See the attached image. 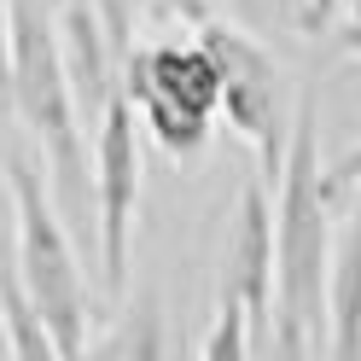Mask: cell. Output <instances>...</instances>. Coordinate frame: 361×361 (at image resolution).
I'll return each mask as SVG.
<instances>
[{
	"instance_id": "cell-1",
	"label": "cell",
	"mask_w": 361,
	"mask_h": 361,
	"mask_svg": "<svg viewBox=\"0 0 361 361\" xmlns=\"http://www.w3.org/2000/svg\"><path fill=\"white\" fill-rule=\"evenodd\" d=\"M321 128H314V94H303L298 123L286 140V164L274 180V321L268 350L280 361L326 355V175H321Z\"/></svg>"
},
{
	"instance_id": "cell-2",
	"label": "cell",
	"mask_w": 361,
	"mask_h": 361,
	"mask_svg": "<svg viewBox=\"0 0 361 361\" xmlns=\"http://www.w3.org/2000/svg\"><path fill=\"white\" fill-rule=\"evenodd\" d=\"M12 12V117L35 134L47 192L64 228L99 251V210H94V157L82 140V111L64 71V41L47 0H6Z\"/></svg>"
},
{
	"instance_id": "cell-3",
	"label": "cell",
	"mask_w": 361,
	"mask_h": 361,
	"mask_svg": "<svg viewBox=\"0 0 361 361\" xmlns=\"http://www.w3.org/2000/svg\"><path fill=\"white\" fill-rule=\"evenodd\" d=\"M6 180H12V210H18V274L35 298V314L53 332V350L64 361H76L87 350V286L76 268V239L47 192V175L24 146L6 152Z\"/></svg>"
},
{
	"instance_id": "cell-4",
	"label": "cell",
	"mask_w": 361,
	"mask_h": 361,
	"mask_svg": "<svg viewBox=\"0 0 361 361\" xmlns=\"http://www.w3.org/2000/svg\"><path fill=\"white\" fill-rule=\"evenodd\" d=\"M123 87L169 157L187 164L204 152L210 117L221 111V71L204 41H164L146 53H123Z\"/></svg>"
},
{
	"instance_id": "cell-5",
	"label": "cell",
	"mask_w": 361,
	"mask_h": 361,
	"mask_svg": "<svg viewBox=\"0 0 361 361\" xmlns=\"http://www.w3.org/2000/svg\"><path fill=\"white\" fill-rule=\"evenodd\" d=\"M94 210H99V286L123 298L128 286V239L140 210V111L117 82L94 123Z\"/></svg>"
},
{
	"instance_id": "cell-6",
	"label": "cell",
	"mask_w": 361,
	"mask_h": 361,
	"mask_svg": "<svg viewBox=\"0 0 361 361\" xmlns=\"http://www.w3.org/2000/svg\"><path fill=\"white\" fill-rule=\"evenodd\" d=\"M198 41L210 47L216 71H221V111L228 123L257 146L262 157V180L274 187L280 164H286V111H280V71L251 35H239L228 24H198Z\"/></svg>"
},
{
	"instance_id": "cell-7",
	"label": "cell",
	"mask_w": 361,
	"mask_h": 361,
	"mask_svg": "<svg viewBox=\"0 0 361 361\" xmlns=\"http://www.w3.org/2000/svg\"><path fill=\"white\" fill-rule=\"evenodd\" d=\"M221 291L245 303L257 332V350H268V321H274V198L268 180H245L233 233H228V262H221Z\"/></svg>"
},
{
	"instance_id": "cell-8",
	"label": "cell",
	"mask_w": 361,
	"mask_h": 361,
	"mask_svg": "<svg viewBox=\"0 0 361 361\" xmlns=\"http://www.w3.org/2000/svg\"><path fill=\"white\" fill-rule=\"evenodd\" d=\"M59 41H64V71H71V94H76L82 123H99L111 87L123 82V71H117L123 41H111V30L99 24V12H94V0H71V6H64Z\"/></svg>"
},
{
	"instance_id": "cell-9",
	"label": "cell",
	"mask_w": 361,
	"mask_h": 361,
	"mask_svg": "<svg viewBox=\"0 0 361 361\" xmlns=\"http://www.w3.org/2000/svg\"><path fill=\"white\" fill-rule=\"evenodd\" d=\"M326 355H361V204L350 210L326 262Z\"/></svg>"
},
{
	"instance_id": "cell-10",
	"label": "cell",
	"mask_w": 361,
	"mask_h": 361,
	"mask_svg": "<svg viewBox=\"0 0 361 361\" xmlns=\"http://www.w3.org/2000/svg\"><path fill=\"white\" fill-rule=\"evenodd\" d=\"M0 326H6V350L12 355H30V361L59 355L47 321L35 314V298H30L24 274H18V221H12V233L0 239Z\"/></svg>"
},
{
	"instance_id": "cell-11",
	"label": "cell",
	"mask_w": 361,
	"mask_h": 361,
	"mask_svg": "<svg viewBox=\"0 0 361 361\" xmlns=\"http://www.w3.org/2000/svg\"><path fill=\"white\" fill-rule=\"evenodd\" d=\"M198 355H204V361H245V355H257V332H251V314H245L239 298H228V291H221V303H216V326L204 332Z\"/></svg>"
},
{
	"instance_id": "cell-12",
	"label": "cell",
	"mask_w": 361,
	"mask_h": 361,
	"mask_svg": "<svg viewBox=\"0 0 361 361\" xmlns=\"http://www.w3.org/2000/svg\"><path fill=\"white\" fill-rule=\"evenodd\" d=\"M157 350H164V338H157V303L146 298L128 314V332L111 338V355H157Z\"/></svg>"
},
{
	"instance_id": "cell-13",
	"label": "cell",
	"mask_w": 361,
	"mask_h": 361,
	"mask_svg": "<svg viewBox=\"0 0 361 361\" xmlns=\"http://www.w3.org/2000/svg\"><path fill=\"white\" fill-rule=\"evenodd\" d=\"M321 175H326V204H338L350 187H361V140H355L344 157H338L332 169H321Z\"/></svg>"
},
{
	"instance_id": "cell-14",
	"label": "cell",
	"mask_w": 361,
	"mask_h": 361,
	"mask_svg": "<svg viewBox=\"0 0 361 361\" xmlns=\"http://www.w3.org/2000/svg\"><path fill=\"white\" fill-rule=\"evenodd\" d=\"M0 117H12V12L0 0Z\"/></svg>"
},
{
	"instance_id": "cell-15",
	"label": "cell",
	"mask_w": 361,
	"mask_h": 361,
	"mask_svg": "<svg viewBox=\"0 0 361 361\" xmlns=\"http://www.w3.org/2000/svg\"><path fill=\"white\" fill-rule=\"evenodd\" d=\"M332 12H338V0H298V18H303V30H321Z\"/></svg>"
},
{
	"instance_id": "cell-16",
	"label": "cell",
	"mask_w": 361,
	"mask_h": 361,
	"mask_svg": "<svg viewBox=\"0 0 361 361\" xmlns=\"http://www.w3.org/2000/svg\"><path fill=\"white\" fill-rule=\"evenodd\" d=\"M12 221H18V210H12V180H0V239L12 233Z\"/></svg>"
},
{
	"instance_id": "cell-17",
	"label": "cell",
	"mask_w": 361,
	"mask_h": 361,
	"mask_svg": "<svg viewBox=\"0 0 361 361\" xmlns=\"http://www.w3.org/2000/svg\"><path fill=\"white\" fill-rule=\"evenodd\" d=\"M169 6H175L180 18H192V24H204V0H169Z\"/></svg>"
}]
</instances>
